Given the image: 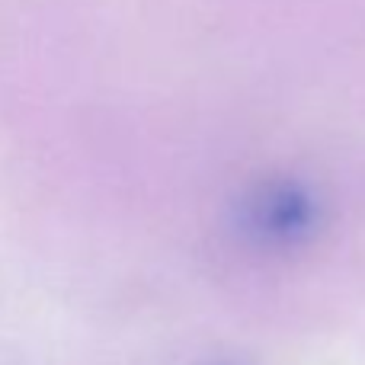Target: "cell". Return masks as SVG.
Listing matches in <instances>:
<instances>
[{"instance_id": "1", "label": "cell", "mask_w": 365, "mask_h": 365, "mask_svg": "<svg viewBox=\"0 0 365 365\" xmlns=\"http://www.w3.org/2000/svg\"><path fill=\"white\" fill-rule=\"evenodd\" d=\"M240 225L266 247H295L317 231L321 205L314 192L298 180H266L247 195Z\"/></svg>"}]
</instances>
